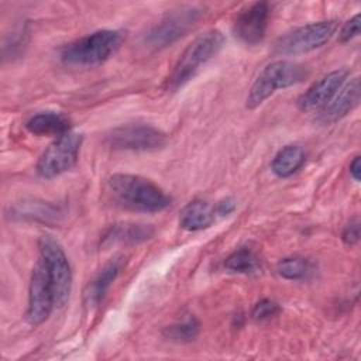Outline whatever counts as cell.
Returning a JSON list of instances; mask_svg holds the SVG:
<instances>
[{
    "mask_svg": "<svg viewBox=\"0 0 361 361\" xmlns=\"http://www.w3.org/2000/svg\"><path fill=\"white\" fill-rule=\"evenodd\" d=\"M307 76L306 66L292 61H275L268 63L254 80L245 106L255 109L278 90L300 83Z\"/></svg>",
    "mask_w": 361,
    "mask_h": 361,
    "instance_id": "cell-4",
    "label": "cell"
},
{
    "mask_svg": "<svg viewBox=\"0 0 361 361\" xmlns=\"http://www.w3.org/2000/svg\"><path fill=\"white\" fill-rule=\"evenodd\" d=\"M224 35L221 31L212 28L196 37L182 52L175 63L171 75L165 82V89L175 92L186 85L197 71L216 56L224 45Z\"/></svg>",
    "mask_w": 361,
    "mask_h": 361,
    "instance_id": "cell-2",
    "label": "cell"
},
{
    "mask_svg": "<svg viewBox=\"0 0 361 361\" xmlns=\"http://www.w3.org/2000/svg\"><path fill=\"white\" fill-rule=\"evenodd\" d=\"M214 219V206H212L206 200H193L182 209L179 223L185 230L199 231L210 227Z\"/></svg>",
    "mask_w": 361,
    "mask_h": 361,
    "instance_id": "cell-16",
    "label": "cell"
},
{
    "mask_svg": "<svg viewBox=\"0 0 361 361\" xmlns=\"http://www.w3.org/2000/svg\"><path fill=\"white\" fill-rule=\"evenodd\" d=\"M276 272L289 281H298L309 272V262L302 257H286L278 261Z\"/></svg>",
    "mask_w": 361,
    "mask_h": 361,
    "instance_id": "cell-21",
    "label": "cell"
},
{
    "mask_svg": "<svg viewBox=\"0 0 361 361\" xmlns=\"http://www.w3.org/2000/svg\"><path fill=\"white\" fill-rule=\"evenodd\" d=\"M341 238L347 245H353V244L358 243V240H360V221H358V219L350 220V223L343 230Z\"/></svg>",
    "mask_w": 361,
    "mask_h": 361,
    "instance_id": "cell-25",
    "label": "cell"
},
{
    "mask_svg": "<svg viewBox=\"0 0 361 361\" xmlns=\"http://www.w3.org/2000/svg\"><path fill=\"white\" fill-rule=\"evenodd\" d=\"M279 312H281V307L276 302L271 299H262L254 305L251 316L255 322H264L276 316Z\"/></svg>",
    "mask_w": 361,
    "mask_h": 361,
    "instance_id": "cell-23",
    "label": "cell"
},
{
    "mask_svg": "<svg viewBox=\"0 0 361 361\" xmlns=\"http://www.w3.org/2000/svg\"><path fill=\"white\" fill-rule=\"evenodd\" d=\"M336 30V20H323L298 27L275 41L274 52L278 55H299L317 49L333 37Z\"/></svg>",
    "mask_w": 361,
    "mask_h": 361,
    "instance_id": "cell-7",
    "label": "cell"
},
{
    "mask_svg": "<svg viewBox=\"0 0 361 361\" xmlns=\"http://www.w3.org/2000/svg\"><path fill=\"white\" fill-rule=\"evenodd\" d=\"M25 128L34 135H62L69 130V118L56 111H41L31 116Z\"/></svg>",
    "mask_w": 361,
    "mask_h": 361,
    "instance_id": "cell-15",
    "label": "cell"
},
{
    "mask_svg": "<svg viewBox=\"0 0 361 361\" xmlns=\"http://www.w3.org/2000/svg\"><path fill=\"white\" fill-rule=\"evenodd\" d=\"M360 171H361L360 157H355V158L350 162V175H351V178H353L355 182L360 180Z\"/></svg>",
    "mask_w": 361,
    "mask_h": 361,
    "instance_id": "cell-27",
    "label": "cell"
},
{
    "mask_svg": "<svg viewBox=\"0 0 361 361\" xmlns=\"http://www.w3.org/2000/svg\"><path fill=\"white\" fill-rule=\"evenodd\" d=\"M203 14L204 8L200 6H186L172 10L144 34L142 42L151 49L166 48L186 35Z\"/></svg>",
    "mask_w": 361,
    "mask_h": 361,
    "instance_id": "cell-5",
    "label": "cell"
},
{
    "mask_svg": "<svg viewBox=\"0 0 361 361\" xmlns=\"http://www.w3.org/2000/svg\"><path fill=\"white\" fill-rule=\"evenodd\" d=\"M224 268L234 274H255L261 269V261L259 257L248 250V248H240L231 252L226 261Z\"/></svg>",
    "mask_w": 361,
    "mask_h": 361,
    "instance_id": "cell-19",
    "label": "cell"
},
{
    "mask_svg": "<svg viewBox=\"0 0 361 361\" xmlns=\"http://www.w3.org/2000/svg\"><path fill=\"white\" fill-rule=\"evenodd\" d=\"M199 329H200V324L197 319L193 316H189L183 322L166 326L162 334L165 338L175 343H189L195 340V337L199 333Z\"/></svg>",
    "mask_w": 361,
    "mask_h": 361,
    "instance_id": "cell-20",
    "label": "cell"
},
{
    "mask_svg": "<svg viewBox=\"0 0 361 361\" xmlns=\"http://www.w3.org/2000/svg\"><path fill=\"white\" fill-rule=\"evenodd\" d=\"M55 303V293L48 271L39 258L34 265L30 286H28V306L27 322L31 326L42 324L51 314Z\"/></svg>",
    "mask_w": 361,
    "mask_h": 361,
    "instance_id": "cell-10",
    "label": "cell"
},
{
    "mask_svg": "<svg viewBox=\"0 0 361 361\" xmlns=\"http://www.w3.org/2000/svg\"><path fill=\"white\" fill-rule=\"evenodd\" d=\"M360 102V79L354 78L347 82L334 97L320 109L317 121L322 124H333L347 116Z\"/></svg>",
    "mask_w": 361,
    "mask_h": 361,
    "instance_id": "cell-14",
    "label": "cell"
},
{
    "mask_svg": "<svg viewBox=\"0 0 361 361\" xmlns=\"http://www.w3.org/2000/svg\"><path fill=\"white\" fill-rule=\"evenodd\" d=\"M38 248L39 258L48 271L54 286L55 303L56 306H63L68 302L72 289V269L68 257L59 241L49 234L39 237Z\"/></svg>",
    "mask_w": 361,
    "mask_h": 361,
    "instance_id": "cell-6",
    "label": "cell"
},
{
    "mask_svg": "<svg viewBox=\"0 0 361 361\" xmlns=\"http://www.w3.org/2000/svg\"><path fill=\"white\" fill-rule=\"evenodd\" d=\"M358 34H360V14H355L341 27L338 39L340 42H348L353 38L358 37Z\"/></svg>",
    "mask_w": 361,
    "mask_h": 361,
    "instance_id": "cell-24",
    "label": "cell"
},
{
    "mask_svg": "<svg viewBox=\"0 0 361 361\" xmlns=\"http://www.w3.org/2000/svg\"><path fill=\"white\" fill-rule=\"evenodd\" d=\"M56 209L52 207L51 204L47 203H37V202H30V203H23L17 206V213L21 214L23 217H31L37 220H48L49 217H55Z\"/></svg>",
    "mask_w": 361,
    "mask_h": 361,
    "instance_id": "cell-22",
    "label": "cell"
},
{
    "mask_svg": "<svg viewBox=\"0 0 361 361\" xmlns=\"http://www.w3.org/2000/svg\"><path fill=\"white\" fill-rule=\"evenodd\" d=\"M234 210H235V200H234L233 197L221 199V200L217 202L216 206H214L216 216H221V217L231 214Z\"/></svg>",
    "mask_w": 361,
    "mask_h": 361,
    "instance_id": "cell-26",
    "label": "cell"
},
{
    "mask_svg": "<svg viewBox=\"0 0 361 361\" xmlns=\"http://www.w3.org/2000/svg\"><path fill=\"white\" fill-rule=\"evenodd\" d=\"M126 39L123 30H99L80 37L61 49V59L73 66H96L107 61Z\"/></svg>",
    "mask_w": 361,
    "mask_h": 361,
    "instance_id": "cell-3",
    "label": "cell"
},
{
    "mask_svg": "<svg viewBox=\"0 0 361 361\" xmlns=\"http://www.w3.org/2000/svg\"><path fill=\"white\" fill-rule=\"evenodd\" d=\"M104 141L113 149L151 151L165 145L166 134L149 124L131 123L110 130Z\"/></svg>",
    "mask_w": 361,
    "mask_h": 361,
    "instance_id": "cell-9",
    "label": "cell"
},
{
    "mask_svg": "<svg viewBox=\"0 0 361 361\" xmlns=\"http://www.w3.org/2000/svg\"><path fill=\"white\" fill-rule=\"evenodd\" d=\"M347 75H348V72L344 68L336 69V71L324 75L317 82H314L310 87H307V90H305V93H302L298 97V102H296L298 107L302 111L322 109L340 90V87L345 82Z\"/></svg>",
    "mask_w": 361,
    "mask_h": 361,
    "instance_id": "cell-12",
    "label": "cell"
},
{
    "mask_svg": "<svg viewBox=\"0 0 361 361\" xmlns=\"http://www.w3.org/2000/svg\"><path fill=\"white\" fill-rule=\"evenodd\" d=\"M83 141L80 133L68 131L49 144L37 162V173L44 179H52L72 169L79 157V149Z\"/></svg>",
    "mask_w": 361,
    "mask_h": 361,
    "instance_id": "cell-8",
    "label": "cell"
},
{
    "mask_svg": "<svg viewBox=\"0 0 361 361\" xmlns=\"http://www.w3.org/2000/svg\"><path fill=\"white\" fill-rule=\"evenodd\" d=\"M269 13L267 1H257L243 8L233 24L235 38L247 45L259 44L267 32Z\"/></svg>",
    "mask_w": 361,
    "mask_h": 361,
    "instance_id": "cell-11",
    "label": "cell"
},
{
    "mask_svg": "<svg viewBox=\"0 0 361 361\" xmlns=\"http://www.w3.org/2000/svg\"><path fill=\"white\" fill-rule=\"evenodd\" d=\"M126 265V258L123 255H116L110 258L87 282L83 290V303L87 309L96 307L104 298L110 285L116 281L118 274Z\"/></svg>",
    "mask_w": 361,
    "mask_h": 361,
    "instance_id": "cell-13",
    "label": "cell"
},
{
    "mask_svg": "<svg viewBox=\"0 0 361 361\" xmlns=\"http://www.w3.org/2000/svg\"><path fill=\"white\" fill-rule=\"evenodd\" d=\"M155 230L148 224H137V223H126V224H114L106 233L104 240L113 243H124V244H137L142 243L154 235Z\"/></svg>",
    "mask_w": 361,
    "mask_h": 361,
    "instance_id": "cell-18",
    "label": "cell"
},
{
    "mask_svg": "<svg viewBox=\"0 0 361 361\" xmlns=\"http://www.w3.org/2000/svg\"><path fill=\"white\" fill-rule=\"evenodd\" d=\"M306 161V154L302 147L289 144L282 147L271 162V169L278 178H288L298 172Z\"/></svg>",
    "mask_w": 361,
    "mask_h": 361,
    "instance_id": "cell-17",
    "label": "cell"
},
{
    "mask_svg": "<svg viewBox=\"0 0 361 361\" xmlns=\"http://www.w3.org/2000/svg\"><path fill=\"white\" fill-rule=\"evenodd\" d=\"M107 192L116 204L134 212L157 213L171 204V197L158 185L140 175H111L107 179Z\"/></svg>",
    "mask_w": 361,
    "mask_h": 361,
    "instance_id": "cell-1",
    "label": "cell"
}]
</instances>
